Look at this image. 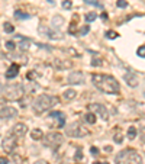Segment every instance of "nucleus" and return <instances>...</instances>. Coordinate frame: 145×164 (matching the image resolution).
<instances>
[{
    "label": "nucleus",
    "mask_w": 145,
    "mask_h": 164,
    "mask_svg": "<svg viewBox=\"0 0 145 164\" xmlns=\"http://www.w3.org/2000/svg\"><path fill=\"white\" fill-rule=\"evenodd\" d=\"M89 109H90V112H93V113H97V115L100 116L103 120H107V119H109V113H107V109L105 108V105L91 103V105H89Z\"/></svg>",
    "instance_id": "obj_8"
},
{
    "label": "nucleus",
    "mask_w": 145,
    "mask_h": 164,
    "mask_svg": "<svg viewBox=\"0 0 145 164\" xmlns=\"http://www.w3.org/2000/svg\"><path fill=\"white\" fill-rule=\"evenodd\" d=\"M39 32L44 33V35H46V36H48V38H51V39H61L62 38L61 33L52 32L51 29H48V28H45V26H39Z\"/></svg>",
    "instance_id": "obj_12"
},
{
    "label": "nucleus",
    "mask_w": 145,
    "mask_h": 164,
    "mask_svg": "<svg viewBox=\"0 0 145 164\" xmlns=\"http://www.w3.org/2000/svg\"><path fill=\"white\" fill-rule=\"evenodd\" d=\"M2 108H5V100H3V99H0V109H2Z\"/></svg>",
    "instance_id": "obj_41"
},
{
    "label": "nucleus",
    "mask_w": 145,
    "mask_h": 164,
    "mask_svg": "<svg viewBox=\"0 0 145 164\" xmlns=\"http://www.w3.org/2000/svg\"><path fill=\"white\" fill-rule=\"evenodd\" d=\"M42 142L44 145L52 148V150H57V148L64 142V135L60 134V132H48L44 138H42Z\"/></svg>",
    "instance_id": "obj_5"
},
{
    "label": "nucleus",
    "mask_w": 145,
    "mask_h": 164,
    "mask_svg": "<svg viewBox=\"0 0 145 164\" xmlns=\"http://www.w3.org/2000/svg\"><path fill=\"white\" fill-rule=\"evenodd\" d=\"M19 74V64H12L9 67V70H6V78H15Z\"/></svg>",
    "instance_id": "obj_16"
},
{
    "label": "nucleus",
    "mask_w": 145,
    "mask_h": 164,
    "mask_svg": "<svg viewBox=\"0 0 145 164\" xmlns=\"http://www.w3.org/2000/svg\"><path fill=\"white\" fill-rule=\"evenodd\" d=\"M31 138H32L34 141H41V139L44 138V132L41 131L39 128H34V129L31 131Z\"/></svg>",
    "instance_id": "obj_18"
},
{
    "label": "nucleus",
    "mask_w": 145,
    "mask_h": 164,
    "mask_svg": "<svg viewBox=\"0 0 145 164\" xmlns=\"http://www.w3.org/2000/svg\"><path fill=\"white\" fill-rule=\"evenodd\" d=\"M16 145H17V137L16 135H13L12 132H9V134L3 138V142H2V147H3V150H5V153L6 154H13Z\"/></svg>",
    "instance_id": "obj_7"
},
{
    "label": "nucleus",
    "mask_w": 145,
    "mask_h": 164,
    "mask_svg": "<svg viewBox=\"0 0 145 164\" xmlns=\"http://www.w3.org/2000/svg\"><path fill=\"white\" fill-rule=\"evenodd\" d=\"M76 96H77V92L72 90V89H68V90L64 92V99H65V100H72Z\"/></svg>",
    "instance_id": "obj_20"
},
{
    "label": "nucleus",
    "mask_w": 145,
    "mask_h": 164,
    "mask_svg": "<svg viewBox=\"0 0 145 164\" xmlns=\"http://www.w3.org/2000/svg\"><path fill=\"white\" fill-rule=\"evenodd\" d=\"M48 2H50V3H54V0H48Z\"/></svg>",
    "instance_id": "obj_43"
},
{
    "label": "nucleus",
    "mask_w": 145,
    "mask_h": 164,
    "mask_svg": "<svg viewBox=\"0 0 145 164\" xmlns=\"http://www.w3.org/2000/svg\"><path fill=\"white\" fill-rule=\"evenodd\" d=\"M86 3H89V5H93V6H97V7H102V5L99 2H93V0H86Z\"/></svg>",
    "instance_id": "obj_35"
},
{
    "label": "nucleus",
    "mask_w": 145,
    "mask_h": 164,
    "mask_svg": "<svg viewBox=\"0 0 145 164\" xmlns=\"http://www.w3.org/2000/svg\"><path fill=\"white\" fill-rule=\"evenodd\" d=\"M91 82L96 87L99 89L100 92L107 94H119V90H121V86H119V82L113 76H109V74H93L91 76Z\"/></svg>",
    "instance_id": "obj_1"
},
{
    "label": "nucleus",
    "mask_w": 145,
    "mask_h": 164,
    "mask_svg": "<svg viewBox=\"0 0 145 164\" xmlns=\"http://www.w3.org/2000/svg\"><path fill=\"white\" fill-rule=\"evenodd\" d=\"M89 29H90L89 25H86V26H83L81 29H80V35H81V36H83V35H86V33L89 32Z\"/></svg>",
    "instance_id": "obj_34"
},
{
    "label": "nucleus",
    "mask_w": 145,
    "mask_h": 164,
    "mask_svg": "<svg viewBox=\"0 0 145 164\" xmlns=\"http://www.w3.org/2000/svg\"><path fill=\"white\" fill-rule=\"evenodd\" d=\"M15 17L22 21V19H29V17H31V15H29V13H23V12L17 10V12H15Z\"/></svg>",
    "instance_id": "obj_22"
},
{
    "label": "nucleus",
    "mask_w": 145,
    "mask_h": 164,
    "mask_svg": "<svg viewBox=\"0 0 145 164\" xmlns=\"http://www.w3.org/2000/svg\"><path fill=\"white\" fill-rule=\"evenodd\" d=\"M7 163H9V160L6 157H0V164H7Z\"/></svg>",
    "instance_id": "obj_38"
},
{
    "label": "nucleus",
    "mask_w": 145,
    "mask_h": 164,
    "mask_svg": "<svg viewBox=\"0 0 145 164\" xmlns=\"http://www.w3.org/2000/svg\"><path fill=\"white\" fill-rule=\"evenodd\" d=\"M5 31H6L7 33H13V31H15V28H13V25H12V23L6 22V23H5Z\"/></svg>",
    "instance_id": "obj_27"
},
{
    "label": "nucleus",
    "mask_w": 145,
    "mask_h": 164,
    "mask_svg": "<svg viewBox=\"0 0 145 164\" xmlns=\"http://www.w3.org/2000/svg\"><path fill=\"white\" fill-rule=\"evenodd\" d=\"M113 139H115V142L116 144H121V142L123 141V135H122V132L121 131H117L115 135H113Z\"/></svg>",
    "instance_id": "obj_25"
},
{
    "label": "nucleus",
    "mask_w": 145,
    "mask_h": 164,
    "mask_svg": "<svg viewBox=\"0 0 145 164\" xmlns=\"http://www.w3.org/2000/svg\"><path fill=\"white\" fill-rule=\"evenodd\" d=\"M50 116L52 118V119H58V128L64 126V124H65V115H64L62 112H58V110H52Z\"/></svg>",
    "instance_id": "obj_14"
},
{
    "label": "nucleus",
    "mask_w": 145,
    "mask_h": 164,
    "mask_svg": "<svg viewBox=\"0 0 145 164\" xmlns=\"http://www.w3.org/2000/svg\"><path fill=\"white\" fill-rule=\"evenodd\" d=\"M116 6H117V7H128V3H126L125 0H117Z\"/></svg>",
    "instance_id": "obj_33"
},
{
    "label": "nucleus",
    "mask_w": 145,
    "mask_h": 164,
    "mask_svg": "<svg viewBox=\"0 0 145 164\" xmlns=\"http://www.w3.org/2000/svg\"><path fill=\"white\" fill-rule=\"evenodd\" d=\"M2 92H3V86L0 84V93H2Z\"/></svg>",
    "instance_id": "obj_42"
},
{
    "label": "nucleus",
    "mask_w": 145,
    "mask_h": 164,
    "mask_svg": "<svg viewBox=\"0 0 145 164\" xmlns=\"http://www.w3.org/2000/svg\"><path fill=\"white\" fill-rule=\"evenodd\" d=\"M136 54L141 58H145V45H142V47H139V48L136 49Z\"/></svg>",
    "instance_id": "obj_29"
},
{
    "label": "nucleus",
    "mask_w": 145,
    "mask_h": 164,
    "mask_svg": "<svg viewBox=\"0 0 145 164\" xmlns=\"http://www.w3.org/2000/svg\"><path fill=\"white\" fill-rule=\"evenodd\" d=\"M68 84H83L84 83V73L81 71H72L67 78Z\"/></svg>",
    "instance_id": "obj_9"
},
{
    "label": "nucleus",
    "mask_w": 145,
    "mask_h": 164,
    "mask_svg": "<svg viewBox=\"0 0 145 164\" xmlns=\"http://www.w3.org/2000/svg\"><path fill=\"white\" fill-rule=\"evenodd\" d=\"M91 66H93V67L102 66V60H100V58H93V60H91Z\"/></svg>",
    "instance_id": "obj_31"
},
{
    "label": "nucleus",
    "mask_w": 145,
    "mask_h": 164,
    "mask_svg": "<svg viewBox=\"0 0 145 164\" xmlns=\"http://www.w3.org/2000/svg\"><path fill=\"white\" fill-rule=\"evenodd\" d=\"M99 151H97V148L96 147H91V154H97Z\"/></svg>",
    "instance_id": "obj_40"
},
{
    "label": "nucleus",
    "mask_w": 145,
    "mask_h": 164,
    "mask_svg": "<svg viewBox=\"0 0 145 164\" xmlns=\"http://www.w3.org/2000/svg\"><path fill=\"white\" fill-rule=\"evenodd\" d=\"M10 132L13 134V135H16L17 138H22L23 135H26V132H28V126L25 125V124H16V125L10 129Z\"/></svg>",
    "instance_id": "obj_11"
},
{
    "label": "nucleus",
    "mask_w": 145,
    "mask_h": 164,
    "mask_svg": "<svg viewBox=\"0 0 145 164\" xmlns=\"http://www.w3.org/2000/svg\"><path fill=\"white\" fill-rule=\"evenodd\" d=\"M65 134L71 138H81V137L89 135V129L81 125L80 122H72V124H70L65 128Z\"/></svg>",
    "instance_id": "obj_6"
},
{
    "label": "nucleus",
    "mask_w": 145,
    "mask_h": 164,
    "mask_svg": "<svg viewBox=\"0 0 145 164\" xmlns=\"http://www.w3.org/2000/svg\"><path fill=\"white\" fill-rule=\"evenodd\" d=\"M141 139H142V142H145V128L141 129Z\"/></svg>",
    "instance_id": "obj_37"
},
{
    "label": "nucleus",
    "mask_w": 145,
    "mask_h": 164,
    "mask_svg": "<svg viewBox=\"0 0 145 164\" xmlns=\"http://www.w3.org/2000/svg\"><path fill=\"white\" fill-rule=\"evenodd\" d=\"M135 137H136V128H135V126H131L128 129V138L129 139H135Z\"/></svg>",
    "instance_id": "obj_23"
},
{
    "label": "nucleus",
    "mask_w": 145,
    "mask_h": 164,
    "mask_svg": "<svg viewBox=\"0 0 145 164\" xmlns=\"http://www.w3.org/2000/svg\"><path fill=\"white\" fill-rule=\"evenodd\" d=\"M71 6H72V3L70 0H64V2H62V7H64V9H71Z\"/></svg>",
    "instance_id": "obj_32"
},
{
    "label": "nucleus",
    "mask_w": 145,
    "mask_h": 164,
    "mask_svg": "<svg viewBox=\"0 0 145 164\" xmlns=\"http://www.w3.org/2000/svg\"><path fill=\"white\" fill-rule=\"evenodd\" d=\"M116 164H142V157L132 148H125L116 155Z\"/></svg>",
    "instance_id": "obj_3"
},
{
    "label": "nucleus",
    "mask_w": 145,
    "mask_h": 164,
    "mask_svg": "<svg viewBox=\"0 0 145 164\" xmlns=\"http://www.w3.org/2000/svg\"><path fill=\"white\" fill-rule=\"evenodd\" d=\"M17 116V110L12 106H5L0 109V119H12Z\"/></svg>",
    "instance_id": "obj_10"
},
{
    "label": "nucleus",
    "mask_w": 145,
    "mask_h": 164,
    "mask_svg": "<svg viewBox=\"0 0 145 164\" xmlns=\"http://www.w3.org/2000/svg\"><path fill=\"white\" fill-rule=\"evenodd\" d=\"M51 23H52V26L55 28V29H60V28L62 26V23H64V17H61V16H54L52 17V21H51Z\"/></svg>",
    "instance_id": "obj_19"
},
{
    "label": "nucleus",
    "mask_w": 145,
    "mask_h": 164,
    "mask_svg": "<svg viewBox=\"0 0 145 164\" xmlns=\"http://www.w3.org/2000/svg\"><path fill=\"white\" fill-rule=\"evenodd\" d=\"M58 103V97L55 96H50V94H39L36 96L34 100V103H32V109H34L35 113H44L46 110H50L52 106H55Z\"/></svg>",
    "instance_id": "obj_2"
},
{
    "label": "nucleus",
    "mask_w": 145,
    "mask_h": 164,
    "mask_svg": "<svg viewBox=\"0 0 145 164\" xmlns=\"http://www.w3.org/2000/svg\"><path fill=\"white\" fill-rule=\"evenodd\" d=\"M16 38H19L22 42L20 44H17V48L20 49V51H26V49L29 48V45H31V41H29L28 38H23V36H19V35H16Z\"/></svg>",
    "instance_id": "obj_17"
},
{
    "label": "nucleus",
    "mask_w": 145,
    "mask_h": 164,
    "mask_svg": "<svg viewBox=\"0 0 145 164\" xmlns=\"http://www.w3.org/2000/svg\"><path fill=\"white\" fill-rule=\"evenodd\" d=\"M7 164H22V158H20L19 155H16V154H13V155H12V160Z\"/></svg>",
    "instance_id": "obj_24"
},
{
    "label": "nucleus",
    "mask_w": 145,
    "mask_h": 164,
    "mask_svg": "<svg viewBox=\"0 0 145 164\" xmlns=\"http://www.w3.org/2000/svg\"><path fill=\"white\" fill-rule=\"evenodd\" d=\"M54 67H57L58 70H64V68H70V67L72 66V63L71 61H64V60H61V58H57V60H54Z\"/></svg>",
    "instance_id": "obj_15"
},
{
    "label": "nucleus",
    "mask_w": 145,
    "mask_h": 164,
    "mask_svg": "<svg viewBox=\"0 0 145 164\" xmlns=\"http://www.w3.org/2000/svg\"><path fill=\"white\" fill-rule=\"evenodd\" d=\"M123 80H125L126 84L131 86V87H136V86H138V77L135 76L134 73H126L125 77H123Z\"/></svg>",
    "instance_id": "obj_13"
},
{
    "label": "nucleus",
    "mask_w": 145,
    "mask_h": 164,
    "mask_svg": "<svg viewBox=\"0 0 145 164\" xmlns=\"http://www.w3.org/2000/svg\"><path fill=\"white\" fill-rule=\"evenodd\" d=\"M2 93L5 94V99L6 100H12V102H15V100H20L23 97V94H25V90H23V86L22 84H7L6 87H3V92Z\"/></svg>",
    "instance_id": "obj_4"
},
{
    "label": "nucleus",
    "mask_w": 145,
    "mask_h": 164,
    "mask_svg": "<svg viewBox=\"0 0 145 164\" xmlns=\"http://www.w3.org/2000/svg\"><path fill=\"white\" fill-rule=\"evenodd\" d=\"M84 119H86V122H87V124H90V125L96 124V115L93 113V112H89V113H86V115H84Z\"/></svg>",
    "instance_id": "obj_21"
},
{
    "label": "nucleus",
    "mask_w": 145,
    "mask_h": 164,
    "mask_svg": "<svg viewBox=\"0 0 145 164\" xmlns=\"http://www.w3.org/2000/svg\"><path fill=\"white\" fill-rule=\"evenodd\" d=\"M26 77H28V80L32 82V80H34V77H35V71H29L28 74H26Z\"/></svg>",
    "instance_id": "obj_36"
},
{
    "label": "nucleus",
    "mask_w": 145,
    "mask_h": 164,
    "mask_svg": "<svg viewBox=\"0 0 145 164\" xmlns=\"http://www.w3.org/2000/svg\"><path fill=\"white\" fill-rule=\"evenodd\" d=\"M15 48H16V45H15L13 41H7V42H6V49H7V51H15Z\"/></svg>",
    "instance_id": "obj_28"
},
{
    "label": "nucleus",
    "mask_w": 145,
    "mask_h": 164,
    "mask_svg": "<svg viewBox=\"0 0 145 164\" xmlns=\"http://www.w3.org/2000/svg\"><path fill=\"white\" fill-rule=\"evenodd\" d=\"M106 36H107V38H110V39H115V38H117V33L115 32V31H107Z\"/></svg>",
    "instance_id": "obj_30"
},
{
    "label": "nucleus",
    "mask_w": 145,
    "mask_h": 164,
    "mask_svg": "<svg viewBox=\"0 0 145 164\" xmlns=\"http://www.w3.org/2000/svg\"><path fill=\"white\" fill-rule=\"evenodd\" d=\"M96 17H97V13H95V12H90V13H87V15H86V21H87V22H93V21H96Z\"/></svg>",
    "instance_id": "obj_26"
},
{
    "label": "nucleus",
    "mask_w": 145,
    "mask_h": 164,
    "mask_svg": "<svg viewBox=\"0 0 145 164\" xmlns=\"http://www.w3.org/2000/svg\"><path fill=\"white\" fill-rule=\"evenodd\" d=\"M34 164H50L48 161H45V160H36Z\"/></svg>",
    "instance_id": "obj_39"
}]
</instances>
